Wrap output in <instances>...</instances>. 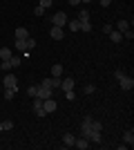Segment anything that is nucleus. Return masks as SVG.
<instances>
[{"mask_svg": "<svg viewBox=\"0 0 134 150\" xmlns=\"http://www.w3.org/2000/svg\"><path fill=\"white\" fill-rule=\"evenodd\" d=\"M67 20H69V18H67V13H65V11H56L54 16H51V25H54V27H65V25H67Z\"/></svg>", "mask_w": 134, "mask_h": 150, "instance_id": "1", "label": "nucleus"}, {"mask_svg": "<svg viewBox=\"0 0 134 150\" xmlns=\"http://www.w3.org/2000/svg\"><path fill=\"white\" fill-rule=\"evenodd\" d=\"M34 114L38 117V119H43V117H47V112H45V108H43V99H38V96H34Z\"/></svg>", "mask_w": 134, "mask_h": 150, "instance_id": "2", "label": "nucleus"}, {"mask_svg": "<svg viewBox=\"0 0 134 150\" xmlns=\"http://www.w3.org/2000/svg\"><path fill=\"white\" fill-rule=\"evenodd\" d=\"M116 81H119L121 90H125V92H130V90L134 88V79H132V76H128V74H123L121 79H116Z\"/></svg>", "mask_w": 134, "mask_h": 150, "instance_id": "3", "label": "nucleus"}, {"mask_svg": "<svg viewBox=\"0 0 134 150\" xmlns=\"http://www.w3.org/2000/svg\"><path fill=\"white\" fill-rule=\"evenodd\" d=\"M92 117H85L83 119V123H81V137H87L89 132H92Z\"/></svg>", "mask_w": 134, "mask_h": 150, "instance_id": "4", "label": "nucleus"}, {"mask_svg": "<svg viewBox=\"0 0 134 150\" xmlns=\"http://www.w3.org/2000/svg\"><path fill=\"white\" fill-rule=\"evenodd\" d=\"M2 85H5V88H18V79H16V74H13V72L5 74V81H2Z\"/></svg>", "mask_w": 134, "mask_h": 150, "instance_id": "5", "label": "nucleus"}, {"mask_svg": "<svg viewBox=\"0 0 134 150\" xmlns=\"http://www.w3.org/2000/svg\"><path fill=\"white\" fill-rule=\"evenodd\" d=\"M51 92H54L51 88H47V85H43V83H40V85H38V94H36V96L45 101V99H51Z\"/></svg>", "mask_w": 134, "mask_h": 150, "instance_id": "6", "label": "nucleus"}, {"mask_svg": "<svg viewBox=\"0 0 134 150\" xmlns=\"http://www.w3.org/2000/svg\"><path fill=\"white\" fill-rule=\"evenodd\" d=\"M123 144L130 146V148L134 146V128H128V130L123 132Z\"/></svg>", "mask_w": 134, "mask_h": 150, "instance_id": "7", "label": "nucleus"}, {"mask_svg": "<svg viewBox=\"0 0 134 150\" xmlns=\"http://www.w3.org/2000/svg\"><path fill=\"white\" fill-rule=\"evenodd\" d=\"M74 141H76V134H74V132H65L63 134V146L65 148H74Z\"/></svg>", "mask_w": 134, "mask_h": 150, "instance_id": "8", "label": "nucleus"}, {"mask_svg": "<svg viewBox=\"0 0 134 150\" xmlns=\"http://www.w3.org/2000/svg\"><path fill=\"white\" fill-rule=\"evenodd\" d=\"M43 85H47V88L51 90H60V79H56V76H49V79H45Z\"/></svg>", "mask_w": 134, "mask_h": 150, "instance_id": "9", "label": "nucleus"}, {"mask_svg": "<svg viewBox=\"0 0 134 150\" xmlns=\"http://www.w3.org/2000/svg\"><path fill=\"white\" fill-rule=\"evenodd\" d=\"M43 108H45V112H47V114H51V112H56V110H58V105H56V101H54V99H45Z\"/></svg>", "mask_w": 134, "mask_h": 150, "instance_id": "10", "label": "nucleus"}, {"mask_svg": "<svg viewBox=\"0 0 134 150\" xmlns=\"http://www.w3.org/2000/svg\"><path fill=\"white\" fill-rule=\"evenodd\" d=\"M49 36L54 38V40H63V38H65V31H63V27H54V25H51Z\"/></svg>", "mask_w": 134, "mask_h": 150, "instance_id": "11", "label": "nucleus"}, {"mask_svg": "<svg viewBox=\"0 0 134 150\" xmlns=\"http://www.w3.org/2000/svg\"><path fill=\"white\" fill-rule=\"evenodd\" d=\"M74 146H76L78 150H87V148H89V146H92V144H89V139H87V137H76V141H74Z\"/></svg>", "mask_w": 134, "mask_h": 150, "instance_id": "12", "label": "nucleus"}, {"mask_svg": "<svg viewBox=\"0 0 134 150\" xmlns=\"http://www.w3.org/2000/svg\"><path fill=\"white\" fill-rule=\"evenodd\" d=\"M87 139H89V144H101V141H103V134L98 130H92L87 134Z\"/></svg>", "mask_w": 134, "mask_h": 150, "instance_id": "13", "label": "nucleus"}, {"mask_svg": "<svg viewBox=\"0 0 134 150\" xmlns=\"http://www.w3.org/2000/svg\"><path fill=\"white\" fill-rule=\"evenodd\" d=\"M65 27H69V31L76 34V31H81V20H78V18H72V20H67V25H65Z\"/></svg>", "mask_w": 134, "mask_h": 150, "instance_id": "14", "label": "nucleus"}, {"mask_svg": "<svg viewBox=\"0 0 134 150\" xmlns=\"http://www.w3.org/2000/svg\"><path fill=\"white\" fill-rule=\"evenodd\" d=\"M60 90H74V79H60Z\"/></svg>", "mask_w": 134, "mask_h": 150, "instance_id": "15", "label": "nucleus"}, {"mask_svg": "<svg viewBox=\"0 0 134 150\" xmlns=\"http://www.w3.org/2000/svg\"><path fill=\"white\" fill-rule=\"evenodd\" d=\"M51 76H56V79H60V76H63V65H60V63H56V65H51Z\"/></svg>", "mask_w": 134, "mask_h": 150, "instance_id": "16", "label": "nucleus"}, {"mask_svg": "<svg viewBox=\"0 0 134 150\" xmlns=\"http://www.w3.org/2000/svg\"><path fill=\"white\" fill-rule=\"evenodd\" d=\"M13 36H16V38H27V36H29V29H27V27H16Z\"/></svg>", "mask_w": 134, "mask_h": 150, "instance_id": "17", "label": "nucleus"}, {"mask_svg": "<svg viewBox=\"0 0 134 150\" xmlns=\"http://www.w3.org/2000/svg\"><path fill=\"white\" fill-rule=\"evenodd\" d=\"M27 38H29V36H27ZM27 38H16V43H13V45H16V52H25L27 50V43H25Z\"/></svg>", "mask_w": 134, "mask_h": 150, "instance_id": "18", "label": "nucleus"}, {"mask_svg": "<svg viewBox=\"0 0 134 150\" xmlns=\"http://www.w3.org/2000/svg\"><path fill=\"white\" fill-rule=\"evenodd\" d=\"M109 38H112V43L119 45L123 40V34H121V31H116V29H112V31H109Z\"/></svg>", "mask_w": 134, "mask_h": 150, "instance_id": "19", "label": "nucleus"}, {"mask_svg": "<svg viewBox=\"0 0 134 150\" xmlns=\"http://www.w3.org/2000/svg\"><path fill=\"white\" fill-rule=\"evenodd\" d=\"M16 92H18V88H5V101H11Z\"/></svg>", "mask_w": 134, "mask_h": 150, "instance_id": "20", "label": "nucleus"}, {"mask_svg": "<svg viewBox=\"0 0 134 150\" xmlns=\"http://www.w3.org/2000/svg\"><path fill=\"white\" fill-rule=\"evenodd\" d=\"M11 56H13V54H11L9 47H2V50H0V61H9Z\"/></svg>", "mask_w": 134, "mask_h": 150, "instance_id": "21", "label": "nucleus"}, {"mask_svg": "<svg viewBox=\"0 0 134 150\" xmlns=\"http://www.w3.org/2000/svg\"><path fill=\"white\" fill-rule=\"evenodd\" d=\"M125 29H130V23H128V20H119V23H116V31H121V34H123Z\"/></svg>", "mask_w": 134, "mask_h": 150, "instance_id": "22", "label": "nucleus"}, {"mask_svg": "<svg viewBox=\"0 0 134 150\" xmlns=\"http://www.w3.org/2000/svg\"><path fill=\"white\" fill-rule=\"evenodd\" d=\"M78 20H81V23H89V11L87 9H81V11H78Z\"/></svg>", "mask_w": 134, "mask_h": 150, "instance_id": "23", "label": "nucleus"}, {"mask_svg": "<svg viewBox=\"0 0 134 150\" xmlns=\"http://www.w3.org/2000/svg\"><path fill=\"white\" fill-rule=\"evenodd\" d=\"M25 43H27V50H25V52H32L34 47H36V38H32V36H29V38L25 40Z\"/></svg>", "mask_w": 134, "mask_h": 150, "instance_id": "24", "label": "nucleus"}, {"mask_svg": "<svg viewBox=\"0 0 134 150\" xmlns=\"http://www.w3.org/2000/svg\"><path fill=\"white\" fill-rule=\"evenodd\" d=\"M27 94H29V96H36V94H38V85H29V88H27Z\"/></svg>", "mask_w": 134, "mask_h": 150, "instance_id": "25", "label": "nucleus"}, {"mask_svg": "<svg viewBox=\"0 0 134 150\" xmlns=\"http://www.w3.org/2000/svg\"><path fill=\"white\" fill-rule=\"evenodd\" d=\"M81 31L89 34V31H92V23H81Z\"/></svg>", "mask_w": 134, "mask_h": 150, "instance_id": "26", "label": "nucleus"}, {"mask_svg": "<svg viewBox=\"0 0 134 150\" xmlns=\"http://www.w3.org/2000/svg\"><path fill=\"white\" fill-rule=\"evenodd\" d=\"M9 61H11V69H16V67L20 65V56H11Z\"/></svg>", "mask_w": 134, "mask_h": 150, "instance_id": "27", "label": "nucleus"}, {"mask_svg": "<svg viewBox=\"0 0 134 150\" xmlns=\"http://www.w3.org/2000/svg\"><path fill=\"white\" fill-rule=\"evenodd\" d=\"M0 65H2V72H9V69H11V61H0Z\"/></svg>", "mask_w": 134, "mask_h": 150, "instance_id": "28", "label": "nucleus"}, {"mask_svg": "<svg viewBox=\"0 0 134 150\" xmlns=\"http://www.w3.org/2000/svg\"><path fill=\"white\" fill-rule=\"evenodd\" d=\"M11 128H13V121H11V119L2 121V130H11Z\"/></svg>", "mask_w": 134, "mask_h": 150, "instance_id": "29", "label": "nucleus"}, {"mask_svg": "<svg viewBox=\"0 0 134 150\" xmlns=\"http://www.w3.org/2000/svg\"><path fill=\"white\" fill-rule=\"evenodd\" d=\"M45 11H47V9H45V7H36V9H34V13H36V16H40V18H43V16H45Z\"/></svg>", "mask_w": 134, "mask_h": 150, "instance_id": "30", "label": "nucleus"}, {"mask_svg": "<svg viewBox=\"0 0 134 150\" xmlns=\"http://www.w3.org/2000/svg\"><path fill=\"white\" fill-rule=\"evenodd\" d=\"M92 130H98V132H103V123H101V121H92Z\"/></svg>", "mask_w": 134, "mask_h": 150, "instance_id": "31", "label": "nucleus"}, {"mask_svg": "<svg viewBox=\"0 0 134 150\" xmlns=\"http://www.w3.org/2000/svg\"><path fill=\"white\" fill-rule=\"evenodd\" d=\"M38 5H40V7H45V9H49V7L54 5V0H40Z\"/></svg>", "mask_w": 134, "mask_h": 150, "instance_id": "32", "label": "nucleus"}, {"mask_svg": "<svg viewBox=\"0 0 134 150\" xmlns=\"http://www.w3.org/2000/svg\"><path fill=\"white\" fill-rule=\"evenodd\" d=\"M74 96H76L74 90H67V92H65V99H67V101H74Z\"/></svg>", "mask_w": 134, "mask_h": 150, "instance_id": "33", "label": "nucleus"}, {"mask_svg": "<svg viewBox=\"0 0 134 150\" xmlns=\"http://www.w3.org/2000/svg\"><path fill=\"white\" fill-rule=\"evenodd\" d=\"M123 38H130V40H132V38H134V31L132 29H125V31H123Z\"/></svg>", "mask_w": 134, "mask_h": 150, "instance_id": "34", "label": "nucleus"}, {"mask_svg": "<svg viewBox=\"0 0 134 150\" xmlns=\"http://www.w3.org/2000/svg\"><path fill=\"white\" fill-rule=\"evenodd\" d=\"M94 90H96L94 85H85V88H83V92H85V94H94Z\"/></svg>", "mask_w": 134, "mask_h": 150, "instance_id": "35", "label": "nucleus"}, {"mask_svg": "<svg viewBox=\"0 0 134 150\" xmlns=\"http://www.w3.org/2000/svg\"><path fill=\"white\" fill-rule=\"evenodd\" d=\"M103 31H105V34H109V31H112V25H109V23H105V25H103Z\"/></svg>", "mask_w": 134, "mask_h": 150, "instance_id": "36", "label": "nucleus"}, {"mask_svg": "<svg viewBox=\"0 0 134 150\" xmlns=\"http://www.w3.org/2000/svg\"><path fill=\"white\" fill-rule=\"evenodd\" d=\"M98 2H101V7H109L112 5V0H98Z\"/></svg>", "mask_w": 134, "mask_h": 150, "instance_id": "37", "label": "nucleus"}, {"mask_svg": "<svg viewBox=\"0 0 134 150\" xmlns=\"http://www.w3.org/2000/svg\"><path fill=\"white\" fill-rule=\"evenodd\" d=\"M67 2H69L72 7H78V5H81V0H67Z\"/></svg>", "mask_w": 134, "mask_h": 150, "instance_id": "38", "label": "nucleus"}, {"mask_svg": "<svg viewBox=\"0 0 134 150\" xmlns=\"http://www.w3.org/2000/svg\"><path fill=\"white\" fill-rule=\"evenodd\" d=\"M81 2H92V0H81Z\"/></svg>", "mask_w": 134, "mask_h": 150, "instance_id": "39", "label": "nucleus"}, {"mask_svg": "<svg viewBox=\"0 0 134 150\" xmlns=\"http://www.w3.org/2000/svg\"><path fill=\"white\" fill-rule=\"evenodd\" d=\"M0 132H2V121H0Z\"/></svg>", "mask_w": 134, "mask_h": 150, "instance_id": "40", "label": "nucleus"}, {"mask_svg": "<svg viewBox=\"0 0 134 150\" xmlns=\"http://www.w3.org/2000/svg\"><path fill=\"white\" fill-rule=\"evenodd\" d=\"M0 72H2V65H0Z\"/></svg>", "mask_w": 134, "mask_h": 150, "instance_id": "41", "label": "nucleus"}]
</instances>
